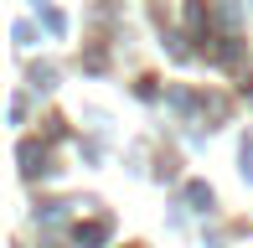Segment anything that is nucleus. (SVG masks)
I'll use <instances>...</instances> for the list:
<instances>
[{
    "instance_id": "1",
    "label": "nucleus",
    "mask_w": 253,
    "mask_h": 248,
    "mask_svg": "<svg viewBox=\"0 0 253 248\" xmlns=\"http://www.w3.org/2000/svg\"><path fill=\"white\" fill-rule=\"evenodd\" d=\"M103 233H109L103 222H93V228H78V243H103Z\"/></svg>"
}]
</instances>
